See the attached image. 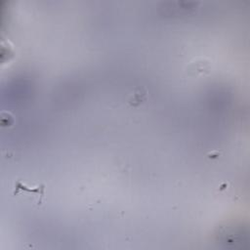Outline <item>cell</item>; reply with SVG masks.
<instances>
[{
	"label": "cell",
	"mask_w": 250,
	"mask_h": 250,
	"mask_svg": "<svg viewBox=\"0 0 250 250\" xmlns=\"http://www.w3.org/2000/svg\"><path fill=\"white\" fill-rule=\"evenodd\" d=\"M211 68L210 61L206 58H197L188 65V74L190 76H198L209 72Z\"/></svg>",
	"instance_id": "6da1fadb"
},
{
	"label": "cell",
	"mask_w": 250,
	"mask_h": 250,
	"mask_svg": "<svg viewBox=\"0 0 250 250\" xmlns=\"http://www.w3.org/2000/svg\"><path fill=\"white\" fill-rule=\"evenodd\" d=\"M146 100V92L143 88H136L127 98L128 104L133 106L141 104L144 101Z\"/></svg>",
	"instance_id": "7a4b0ae2"
}]
</instances>
